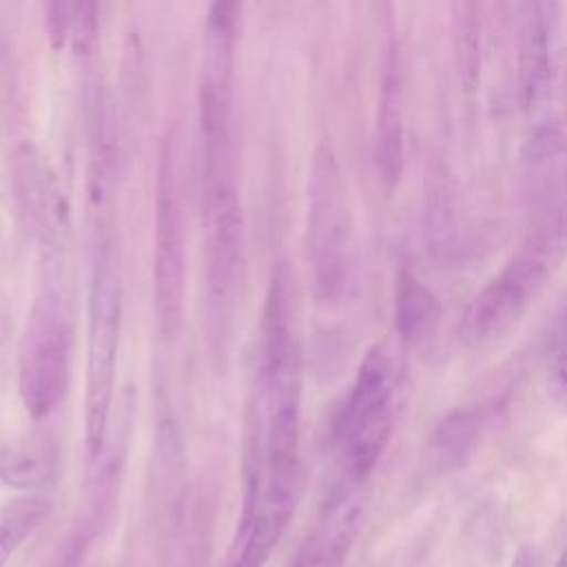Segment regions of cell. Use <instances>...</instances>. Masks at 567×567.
Returning <instances> with one entry per match:
<instances>
[{
  "label": "cell",
  "instance_id": "cell-3",
  "mask_svg": "<svg viewBox=\"0 0 567 567\" xmlns=\"http://www.w3.org/2000/svg\"><path fill=\"white\" fill-rule=\"evenodd\" d=\"M567 250V206H556L536 221L525 244L503 270L472 299L461 323L470 346H485L509 332Z\"/></svg>",
  "mask_w": 567,
  "mask_h": 567
},
{
  "label": "cell",
  "instance_id": "cell-12",
  "mask_svg": "<svg viewBox=\"0 0 567 567\" xmlns=\"http://www.w3.org/2000/svg\"><path fill=\"white\" fill-rule=\"evenodd\" d=\"M441 321V303L436 295L408 268L396 277L394 286V326L405 346L425 348L432 343Z\"/></svg>",
  "mask_w": 567,
  "mask_h": 567
},
{
  "label": "cell",
  "instance_id": "cell-4",
  "mask_svg": "<svg viewBox=\"0 0 567 567\" xmlns=\"http://www.w3.org/2000/svg\"><path fill=\"white\" fill-rule=\"evenodd\" d=\"M42 279L18 350V392L33 419L49 416L64 401L73 354V321L64 299L62 266L44 264Z\"/></svg>",
  "mask_w": 567,
  "mask_h": 567
},
{
  "label": "cell",
  "instance_id": "cell-21",
  "mask_svg": "<svg viewBox=\"0 0 567 567\" xmlns=\"http://www.w3.org/2000/svg\"><path fill=\"white\" fill-rule=\"evenodd\" d=\"M551 346L558 350V354L567 352V310L563 312V317L556 321L554 330H551Z\"/></svg>",
  "mask_w": 567,
  "mask_h": 567
},
{
  "label": "cell",
  "instance_id": "cell-23",
  "mask_svg": "<svg viewBox=\"0 0 567 567\" xmlns=\"http://www.w3.org/2000/svg\"><path fill=\"white\" fill-rule=\"evenodd\" d=\"M554 567H567V547L560 551V556H558V560H556Z\"/></svg>",
  "mask_w": 567,
  "mask_h": 567
},
{
  "label": "cell",
  "instance_id": "cell-20",
  "mask_svg": "<svg viewBox=\"0 0 567 567\" xmlns=\"http://www.w3.org/2000/svg\"><path fill=\"white\" fill-rule=\"evenodd\" d=\"M549 388L551 394L567 405V352L558 354L549 370Z\"/></svg>",
  "mask_w": 567,
  "mask_h": 567
},
{
  "label": "cell",
  "instance_id": "cell-18",
  "mask_svg": "<svg viewBox=\"0 0 567 567\" xmlns=\"http://www.w3.org/2000/svg\"><path fill=\"white\" fill-rule=\"evenodd\" d=\"M481 432V414L470 408H461L447 414L434 432L432 452L439 465H458L472 452Z\"/></svg>",
  "mask_w": 567,
  "mask_h": 567
},
{
  "label": "cell",
  "instance_id": "cell-13",
  "mask_svg": "<svg viewBox=\"0 0 567 567\" xmlns=\"http://www.w3.org/2000/svg\"><path fill=\"white\" fill-rule=\"evenodd\" d=\"M58 472V447L47 436H18L0 445V483L16 489H40Z\"/></svg>",
  "mask_w": 567,
  "mask_h": 567
},
{
  "label": "cell",
  "instance_id": "cell-19",
  "mask_svg": "<svg viewBox=\"0 0 567 567\" xmlns=\"http://www.w3.org/2000/svg\"><path fill=\"white\" fill-rule=\"evenodd\" d=\"M71 27L75 47L89 51L95 40L97 27V0H73L71 2Z\"/></svg>",
  "mask_w": 567,
  "mask_h": 567
},
{
  "label": "cell",
  "instance_id": "cell-8",
  "mask_svg": "<svg viewBox=\"0 0 567 567\" xmlns=\"http://www.w3.org/2000/svg\"><path fill=\"white\" fill-rule=\"evenodd\" d=\"M155 319L164 337H175L182 326L186 297V239L177 182V140L168 133L162 142L155 186Z\"/></svg>",
  "mask_w": 567,
  "mask_h": 567
},
{
  "label": "cell",
  "instance_id": "cell-22",
  "mask_svg": "<svg viewBox=\"0 0 567 567\" xmlns=\"http://www.w3.org/2000/svg\"><path fill=\"white\" fill-rule=\"evenodd\" d=\"M509 567H538V556H536V549L529 547V545H523L518 547V551L514 554V560Z\"/></svg>",
  "mask_w": 567,
  "mask_h": 567
},
{
  "label": "cell",
  "instance_id": "cell-9",
  "mask_svg": "<svg viewBox=\"0 0 567 567\" xmlns=\"http://www.w3.org/2000/svg\"><path fill=\"white\" fill-rule=\"evenodd\" d=\"M365 503L368 481L337 474L290 567H346L363 525Z\"/></svg>",
  "mask_w": 567,
  "mask_h": 567
},
{
  "label": "cell",
  "instance_id": "cell-6",
  "mask_svg": "<svg viewBox=\"0 0 567 567\" xmlns=\"http://www.w3.org/2000/svg\"><path fill=\"white\" fill-rule=\"evenodd\" d=\"M396 414L392 357L374 346L361 361L354 383L334 421L339 474L368 481L390 439Z\"/></svg>",
  "mask_w": 567,
  "mask_h": 567
},
{
  "label": "cell",
  "instance_id": "cell-7",
  "mask_svg": "<svg viewBox=\"0 0 567 567\" xmlns=\"http://www.w3.org/2000/svg\"><path fill=\"white\" fill-rule=\"evenodd\" d=\"M308 264L312 290L321 301L343 295L352 266V233L346 186L337 157L321 144L312 157L308 184Z\"/></svg>",
  "mask_w": 567,
  "mask_h": 567
},
{
  "label": "cell",
  "instance_id": "cell-17",
  "mask_svg": "<svg viewBox=\"0 0 567 567\" xmlns=\"http://www.w3.org/2000/svg\"><path fill=\"white\" fill-rule=\"evenodd\" d=\"M454 29L458 84L465 93H474L481 82V16L476 0H461Z\"/></svg>",
  "mask_w": 567,
  "mask_h": 567
},
{
  "label": "cell",
  "instance_id": "cell-15",
  "mask_svg": "<svg viewBox=\"0 0 567 567\" xmlns=\"http://www.w3.org/2000/svg\"><path fill=\"white\" fill-rule=\"evenodd\" d=\"M425 193V230L430 250L436 259H445L456 244V208L452 184L443 166H432Z\"/></svg>",
  "mask_w": 567,
  "mask_h": 567
},
{
  "label": "cell",
  "instance_id": "cell-11",
  "mask_svg": "<svg viewBox=\"0 0 567 567\" xmlns=\"http://www.w3.org/2000/svg\"><path fill=\"white\" fill-rule=\"evenodd\" d=\"M556 0H523L518 35V104L538 109L549 95L554 69Z\"/></svg>",
  "mask_w": 567,
  "mask_h": 567
},
{
  "label": "cell",
  "instance_id": "cell-16",
  "mask_svg": "<svg viewBox=\"0 0 567 567\" xmlns=\"http://www.w3.org/2000/svg\"><path fill=\"white\" fill-rule=\"evenodd\" d=\"M51 514V498L27 494L0 505V567L44 525Z\"/></svg>",
  "mask_w": 567,
  "mask_h": 567
},
{
  "label": "cell",
  "instance_id": "cell-14",
  "mask_svg": "<svg viewBox=\"0 0 567 567\" xmlns=\"http://www.w3.org/2000/svg\"><path fill=\"white\" fill-rule=\"evenodd\" d=\"M377 166L388 188H392L403 173V120L401 93L394 66L383 75L379 115H377Z\"/></svg>",
  "mask_w": 567,
  "mask_h": 567
},
{
  "label": "cell",
  "instance_id": "cell-2",
  "mask_svg": "<svg viewBox=\"0 0 567 567\" xmlns=\"http://www.w3.org/2000/svg\"><path fill=\"white\" fill-rule=\"evenodd\" d=\"M199 122L204 146L202 224L206 259V297L221 328L237 301L244 277V215L235 175L230 128V91L210 82L199 89Z\"/></svg>",
  "mask_w": 567,
  "mask_h": 567
},
{
  "label": "cell",
  "instance_id": "cell-10",
  "mask_svg": "<svg viewBox=\"0 0 567 567\" xmlns=\"http://www.w3.org/2000/svg\"><path fill=\"white\" fill-rule=\"evenodd\" d=\"M16 159L27 202L42 239L44 259H62L71 235V204L66 190L62 188L53 166L38 148L22 146Z\"/></svg>",
  "mask_w": 567,
  "mask_h": 567
},
{
  "label": "cell",
  "instance_id": "cell-1",
  "mask_svg": "<svg viewBox=\"0 0 567 567\" xmlns=\"http://www.w3.org/2000/svg\"><path fill=\"white\" fill-rule=\"evenodd\" d=\"M301 343L290 268L272 270L241 443V514L228 567H264L297 503Z\"/></svg>",
  "mask_w": 567,
  "mask_h": 567
},
{
  "label": "cell",
  "instance_id": "cell-5",
  "mask_svg": "<svg viewBox=\"0 0 567 567\" xmlns=\"http://www.w3.org/2000/svg\"><path fill=\"white\" fill-rule=\"evenodd\" d=\"M122 306L124 288L120 266L113 259L111 244L102 239L95 252L86 303L84 447L89 461H97L106 441L122 334Z\"/></svg>",
  "mask_w": 567,
  "mask_h": 567
}]
</instances>
